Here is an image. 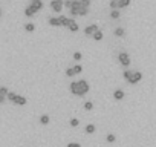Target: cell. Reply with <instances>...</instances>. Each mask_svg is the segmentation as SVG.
<instances>
[{"mask_svg":"<svg viewBox=\"0 0 156 147\" xmlns=\"http://www.w3.org/2000/svg\"><path fill=\"white\" fill-rule=\"evenodd\" d=\"M84 109H86V110H92V109H94V103H92V101H86V103H84Z\"/></svg>","mask_w":156,"mask_h":147,"instance_id":"obj_23","label":"cell"},{"mask_svg":"<svg viewBox=\"0 0 156 147\" xmlns=\"http://www.w3.org/2000/svg\"><path fill=\"white\" fill-rule=\"evenodd\" d=\"M8 94H9V91L5 86L0 88V103H5V100L8 98Z\"/></svg>","mask_w":156,"mask_h":147,"instance_id":"obj_8","label":"cell"},{"mask_svg":"<svg viewBox=\"0 0 156 147\" xmlns=\"http://www.w3.org/2000/svg\"><path fill=\"white\" fill-rule=\"evenodd\" d=\"M122 75H124V78H126L130 84H136V83H139V81L142 80V74L138 72V70H126Z\"/></svg>","mask_w":156,"mask_h":147,"instance_id":"obj_2","label":"cell"},{"mask_svg":"<svg viewBox=\"0 0 156 147\" xmlns=\"http://www.w3.org/2000/svg\"><path fill=\"white\" fill-rule=\"evenodd\" d=\"M58 20H60V25H61V26H69L70 19H67V17H64V16H60Z\"/></svg>","mask_w":156,"mask_h":147,"instance_id":"obj_13","label":"cell"},{"mask_svg":"<svg viewBox=\"0 0 156 147\" xmlns=\"http://www.w3.org/2000/svg\"><path fill=\"white\" fill-rule=\"evenodd\" d=\"M81 52H73V60H76V61H80L81 60Z\"/></svg>","mask_w":156,"mask_h":147,"instance_id":"obj_29","label":"cell"},{"mask_svg":"<svg viewBox=\"0 0 156 147\" xmlns=\"http://www.w3.org/2000/svg\"><path fill=\"white\" fill-rule=\"evenodd\" d=\"M130 5V0H119V8H126Z\"/></svg>","mask_w":156,"mask_h":147,"instance_id":"obj_22","label":"cell"},{"mask_svg":"<svg viewBox=\"0 0 156 147\" xmlns=\"http://www.w3.org/2000/svg\"><path fill=\"white\" fill-rule=\"evenodd\" d=\"M87 13H89V5H86V3H83V2H81L80 9H78V16H86Z\"/></svg>","mask_w":156,"mask_h":147,"instance_id":"obj_9","label":"cell"},{"mask_svg":"<svg viewBox=\"0 0 156 147\" xmlns=\"http://www.w3.org/2000/svg\"><path fill=\"white\" fill-rule=\"evenodd\" d=\"M80 5H81V0H73V5H72V8H70L72 17H76V16H78V9H80Z\"/></svg>","mask_w":156,"mask_h":147,"instance_id":"obj_6","label":"cell"},{"mask_svg":"<svg viewBox=\"0 0 156 147\" xmlns=\"http://www.w3.org/2000/svg\"><path fill=\"white\" fill-rule=\"evenodd\" d=\"M110 8L112 9H118L119 8V0H110Z\"/></svg>","mask_w":156,"mask_h":147,"instance_id":"obj_18","label":"cell"},{"mask_svg":"<svg viewBox=\"0 0 156 147\" xmlns=\"http://www.w3.org/2000/svg\"><path fill=\"white\" fill-rule=\"evenodd\" d=\"M40 123H41L43 126L49 124V115H41V117H40Z\"/></svg>","mask_w":156,"mask_h":147,"instance_id":"obj_17","label":"cell"},{"mask_svg":"<svg viewBox=\"0 0 156 147\" xmlns=\"http://www.w3.org/2000/svg\"><path fill=\"white\" fill-rule=\"evenodd\" d=\"M35 11H40L41 8H43V3H41V0H34V2H32V5H31Z\"/></svg>","mask_w":156,"mask_h":147,"instance_id":"obj_10","label":"cell"},{"mask_svg":"<svg viewBox=\"0 0 156 147\" xmlns=\"http://www.w3.org/2000/svg\"><path fill=\"white\" fill-rule=\"evenodd\" d=\"M100 29H98V26L97 25H90V26H87L86 29H84V34L86 35H95V32H98Z\"/></svg>","mask_w":156,"mask_h":147,"instance_id":"obj_7","label":"cell"},{"mask_svg":"<svg viewBox=\"0 0 156 147\" xmlns=\"http://www.w3.org/2000/svg\"><path fill=\"white\" fill-rule=\"evenodd\" d=\"M110 17H112V19H115V20H116V19H119V11H118V9H112Z\"/></svg>","mask_w":156,"mask_h":147,"instance_id":"obj_21","label":"cell"},{"mask_svg":"<svg viewBox=\"0 0 156 147\" xmlns=\"http://www.w3.org/2000/svg\"><path fill=\"white\" fill-rule=\"evenodd\" d=\"M72 5H73V0H66V2H64V8H72Z\"/></svg>","mask_w":156,"mask_h":147,"instance_id":"obj_30","label":"cell"},{"mask_svg":"<svg viewBox=\"0 0 156 147\" xmlns=\"http://www.w3.org/2000/svg\"><path fill=\"white\" fill-rule=\"evenodd\" d=\"M83 3H86V5H90V0H81Z\"/></svg>","mask_w":156,"mask_h":147,"instance_id":"obj_32","label":"cell"},{"mask_svg":"<svg viewBox=\"0 0 156 147\" xmlns=\"http://www.w3.org/2000/svg\"><path fill=\"white\" fill-rule=\"evenodd\" d=\"M113 98H115V100H118V101H119V100H122V98H124V92H122L121 89H116V91L113 92Z\"/></svg>","mask_w":156,"mask_h":147,"instance_id":"obj_12","label":"cell"},{"mask_svg":"<svg viewBox=\"0 0 156 147\" xmlns=\"http://www.w3.org/2000/svg\"><path fill=\"white\" fill-rule=\"evenodd\" d=\"M72 32H76L78 31V25H76V22L73 20V19H70V22H69V26H67Z\"/></svg>","mask_w":156,"mask_h":147,"instance_id":"obj_11","label":"cell"},{"mask_svg":"<svg viewBox=\"0 0 156 147\" xmlns=\"http://www.w3.org/2000/svg\"><path fill=\"white\" fill-rule=\"evenodd\" d=\"M49 25H51V26H61L58 17H51V19H49Z\"/></svg>","mask_w":156,"mask_h":147,"instance_id":"obj_15","label":"cell"},{"mask_svg":"<svg viewBox=\"0 0 156 147\" xmlns=\"http://www.w3.org/2000/svg\"><path fill=\"white\" fill-rule=\"evenodd\" d=\"M118 60H119V63H121L124 67H127V66L130 64V57H129V54H127V52H119Z\"/></svg>","mask_w":156,"mask_h":147,"instance_id":"obj_4","label":"cell"},{"mask_svg":"<svg viewBox=\"0 0 156 147\" xmlns=\"http://www.w3.org/2000/svg\"><path fill=\"white\" fill-rule=\"evenodd\" d=\"M8 100H11V101H12V103H16L17 106H25V104L28 103V100H26L25 97L17 95L16 92H9V94H8Z\"/></svg>","mask_w":156,"mask_h":147,"instance_id":"obj_3","label":"cell"},{"mask_svg":"<svg viewBox=\"0 0 156 147\" xmlns=\"http://www.w3.org/2000/svg\"><path fill=\"white\" fill-rule=\"evenodd\" d=\"M84 132H86V133H94V132H95V126H94V124H87L86 129H84Z\"/></svg>","mask_w":156,"mask_h":147,"instance_id":"obj_20","label":"cell"},{"mask_svg":"<svg viewBox=\"0 0 156 147\" xmlns=\"http://www.w3.org/2000/svg\"><path fill=\"white\" fill-rule=\"evenodd\" d=\"M66 75H67V77H73V75H76L75 70H73V67H69V69L66 70Z\"/></svg>","mask_w":156,"mask_h":147,"instance_id":"obj_25","label":"cell"},{"mask_svg":"<svg viewBox=\"0 0 156 147\" xmlns=\"http://www.w3.org/2000/svg\"><path fill=\"white\" fill-rule=\"evenodd\" d=\"M67 147H81V145L78 144V142H69V144H67Z\"/></svg>","mask_w":156,"mask_h":147,"instance_id":"obj_31","label":"cell"},{"mask_svg":"<svg viewBox=\"0 0 156 147\" xmlns=\"http://www.w3.org/2000/svg\"><path fill=\"white\" fill-rule=\"evenodd\" d=\"M73 70H75V74H81L83 66H80V64H75V66H73Z\"/></svg>","mask_w":156,"mask_h":147,"instance_id":"obj_28","label":"cell"},{"mask_svg":"<svg viewBox=\"0 0 156 147\" xmlns=\"http://www.w3.org/2000/svg\"><path fill=\"white\" fill-rule=\"evenodd\" d=\"M32 2H34V0H32Z\"/></svg>","mask_w":156,"mask_h":147,"instance_id":"obj_33","label":"cell"},{"mask_svg":"<svg viewBox=\"0 0 156 147\" xmlns=\"http://www.w3.org/2000/svg\"><path fill=\"white\" fill-rule=\"evenodd\" d=\"M94 38H95L97 41H100V40H103V32H101V31H98V32H95V35H94Z\"/></svg>","mask_w":156,"mask_h":147,"instance_id":"obj_26","label":"cell"},{"mask_svg":"<svg viewBox=\"0 0 156 147\" xmlns=\"http://www.w3.org/2000/svg\"><path fill=\"white\" fill-rule=\"evenodd\" d=\"M63 6H64V2H61V0H52V2H51V8L55 13H61Z\"/></svg>","mask_w":156,"mask_h":147,"instance_id":"obj_5","label":"cell"},{"mask_svg":"<svg viewBox=\"0 0 156 147\" xmlns=\"http://www.w3.org/2000/svg\"><path fill=\"white\" fill-rule=\"evenodd\" d=\"M35 13H37V11H35V9H34L32 6H28V8L25 9V16H26V17H32V16H34Z\"/></svg>","mask_w":156,"mask_h":147,"instance_id":"obj_14","label":"cell"},{"mask_svg":"<svg viewBox=\"0 0 156 147\" xmlns=\"http://www.w3.org/2000/svg\"><path fill=\"white\" fill-rule=\"evenodd\" d=\"M69 124H70V126H72V127H76V126H78V124H80V121H78V120H76V118H72V120H70V121H69Z\"/></svg>","mask_w":156,"mask_h":147,"instance_id":"obj_27","label":"cell"},{"mask_svg":"<svg viewBox=\"0 0 156 147\" xmlns=\"http://www.w3.org/2000/svg\"><path fill=\"white\" fill-rule=\"evenodd\" d=\"M115 35H116V37H124V35H126V31H124L122 28H116V29H115Z\"/></svg>","mask_w":156,"mask_h":147,"instance_id":"obj_16","label":"cell"},{"mask_svg":"<svg viewBox=\"0 0 156 147\" xmlns=\"http://www.w3.org/2000/svg\"><path fill=\"white\" fill-rule=\"evenodd\" d=\"M106 139H107V142H115V139H116V136H115L113 133H109V135L106 136Z\"/></svg>","mask_w":156,"mask_h":147,"instance_id":"obj_24","label":"cell"},{"mask_svg":"<svg viewBox=\"0 0 156 147\" xmlns=\"http://www.w3.org/2000/svg\"><path fill=\"white\" fill-rule=\"evenodd\" d=\"M34 29H35L34 23H26V25H25V31H28V32H34Z\"/></svg>","mask_w":156,"mask_h":147,"instance_id":"obj_19","label":"cell"},{"mask_svg":"<svg viewBox=\"0 0 156 147\" xmlns=\"http://www.w3.org/2000/svg\"><path fill=\"white\" fill-rule=\"evenodd\" d=\"M70 92L76 97H83L89 92V84L86 80H80V81H72L70 83Z\"/></svg>","mask_w":156,"mask_h":147,"instance_id":"obj_1","label":"cell"}]
</instances>
